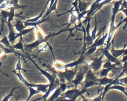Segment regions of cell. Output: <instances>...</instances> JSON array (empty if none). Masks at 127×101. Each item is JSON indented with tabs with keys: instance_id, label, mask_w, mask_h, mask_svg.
Returning a JSON list of instances; mask_svg holds the SVG:
<instances>
[{
	"instance_id": "cell-12",
	"label": "cell",
	"mask_w": 127,
	"mask_h": 101,
	"mask_svg": "<svg viewBox=\"0 0 127 101\" xmlns=\"http://www.w3.org/2000/svg\"><path fill=\"white\" fill-rule=\"evenodd\" d=\"M49 86V84H30V87H31L39 92H41L43 93H46L48 90V89ZM29 88V87H28Z\"/></svg>"
},
{
	"instance_id": "cell-4",
	"label": "cell",
	"mask_w": 127,
	"mask_h": 101,
	"mask_svg": "<svg viewBox=\"0 0 127 101\" xmlns=\"http://www.w3.org/2000/svg\"><path fill=\"white\" fill-rule=\"evenodd\" d=\"M89 66L86 65L83 68H81L80 70L78 72H77V73L76 72L75 74V79L71 81L74 85L75 88H77V86L81 83V82L84 79L86 73L89 69Z\"/></svg>"
},
{
	"instance_id": "cell-18",
	"label": "cell",
	"mask_w": 127,
	"mask_h": 101,
	"mask_svg": "<svg viewBox=\"0 0 127 101\" xmlns=\"http://www.w3.org/2000/svg\"><path fill=\"white\" fill-rule=\"evenodd\" d=\"M116 78V77H114L112 78H108L107 77L101 78L100 79H99V83L101 85H107L109 84L113 83Z\"/></svg>"
},
{
	"instance_id": "cell-20",
	"label": "cell",
	"mask_w": 127,
	"mask_h": 101,
	"mask_svg": "<svg viewBox=\"0 0 127 101\" xmlns=\"http://www.w3.org/2000/svg\"><path fill=\"white\" fill-rule=\"evenodd\" d=\"M0 43H1L4 46H5L6 47H7V48H11L12 47L11 45V44L8 38V36H6L4 33L3 38L1 40H0Z\"/></svg>"
},
{
	"instance_id": "cell-19",
	"label": "cell",
	"mask_w": 127,
	"mask_h": 101,
	"mask_svg": "<svg viewBox=\"0 0 127 101\" xmlns=\"http://www.w3.org/2000/svg\"><path fill=\"white\" fill-rule=\"evenodd\" d=\"M24 71L25 72H27V70H26L25 69H23L22 67V62L20 59V55L19 54V56H18V61L17 62V63L16 64V68L13 71V73L14 72H21V71Z\"/></svg>"
},
{
	"instance_id": "cell-2",
	"label": "cell",
	"mask_w": 127,
	"mask_h": 101,
	"mask_svg": "<svg viewBox=\"0 0 127 101\" xmlns=\"http://www.w3.org/2000/svg\"><path fill=\"white\" fill-rule=\"evenodd\" d=\"M84 86L83 89H86L90 87L99 84L98 79L95 75L91 69H89L85 75Z\"/></svg>"
},
{
	"instance_id": "cell-25",
	"label": "cell",
	"mask_w": 127,
	"mask_h": 101,
	"mask_svg": "<svg viewBox=\"0 0 127 101\" xmlns=\"http://www.w3.org/2000/svg\"><path fill=\"white\" fill-rule=\"evenodd\" d=\"M91 4L90 3H85V2H78V8L80 12L86 11L88 6Z\"/></svg>"
},
{
	"instance_id": "cell-28",
	"label": "cell",
	"mask_w": 127,
	"mask_h": 101,
	"mask_svg": "<svg viewBox=\"0 0 127 101\" xmlns=\"http://www.w3.org/2000/svg\"><path fill=\"white\" fill-rule=\"evenodd\" d=\"M57 2H58V0H55L54 4H53V5L52 6L51 8H50V9L49 10V11L46 12V14L44 15V16L42 17V19H44L46 18V17H47L52 12L56 10V7H57Z\"/></svg>"
},
{
	"instance_id": "cell-3",
	"label": "cell",
	"mask_w": 127,
	"mask_h": 101,
	"mask_svg": "<svg viewBox=\"0 0 127 101\" xmlns=\"http://www.w3.org/2000/svg\"><path fill=\"white\" fill-rule=\"evenodd\" d=\"M77 67H76L75 71L69 70L68 68H65V71L64 72H59L57 73V75L59 78V81L62 83L64 82L65 80L71 82L73 80L75 76V74L77 72Z\"/></svg>"
},
{
	"instance_id": "cell-22",
	"label": "cell",
	"mask_w": 127,
	"mask_h": 101,
	"mask_svg": "<svg viewBox=\"0 0 127 101\" xmlns=\"http://www.w3.org/2000/svg\"><path fill=\"white\" fill-rule=\"evenodd\" d=\"M14 73H15V74L17 76V77L18 78V79H19V80L20 81H21L22 83H23L28 88L30 87V83H29L26 80V79L24 77V76L22 75L21 72H14Z\"/></svg>"
},
{
	"instance_id": "cell-34",
	"label": "cell",
	"mask_w": 127,
	"mask_h": 101,
	"mask_svg": "<svg viewBox=\"0 0 127 101\" xmlns=\"http://www.w3.org/2000/svg\"><path fill=\"white\" fill-rule=\"evenodd\" d=\"M18 89V88L15 87V88H13V89H12V90L11 91V92L8 95H7L6 96H5V97L3 98V99L2 100V101H9V100H10V98L13 96V93H14V90H15V89Z\"/></svg>"
},
{
	"instance_id": "cell-13",
	"label": "cell",
	"mask_w": 127,
	"mask_h": 101,
	"mask_svg": "<svg viewBox=\"0 0 127 101\" xmlns=\"http://www.w3.org/2000/svg\"><path fill=\"white\" fill-rule=\"evenodd\" d=\"M108 34H109V33L108 32L103 36L99 38L98 40H95L94 41V42L91 46H90L88 47H98L103 46L106 40L108 37Z\"/></svg>"
},
{
	"instance_id": "cell-39",
	"label": "cell",
	"mask_w": 127,
	"mask_h": 101,
	"mask_svg": "<svg viewBox=\"0 0 127 101\" xmlns=\"http://www.w3.org/2000/svg\"><path fill=\"white\" fill-rule=\"evenodd\" d=\"M121 5H122V9H126L127 7V1H124L123 2H122Z\"/></svg>"
},
{
	"instance_id": "cell-14",
	"label": "cell",
	"mask_w": 127,
	"mask_h": 101,
	"mask_svg": "<svg viewBox=\"0 0 127 101\" xmlns=\"http://www.w3.org/2000/svg\"><path fill=\"white\" fill-rule=\"evenodd\" d=\"M127 46V45H124V47H123V49H118V50L115 49L113 48H111V50H110L111 53L112 54V55L113 56L118 58V57H119L121 55H123V53L125 51V50Z\"/></svg>"
},
{
	"instance_id": "cell-37",
	"label": "cell",
	"mask_w": 127,
	"mask_h": 101,
	"mask_svg": "<svg viewBox=\"0 0 127 101\" xmlns=\"http://www.w3.org/2000/svg\"><path fill=\"white\" fill-rule=\"evenodd\" d=\"M112 63L108 60L107 62H106L103 66V68H110L112 67Z\"/></svg>"
},
{
	"instance_id": "cell-45",
	"label": "cell",
	"mask_w": 127,
	"mask_h": 101,
	"mask_svg": "<svg viewBox=\"0 0 127 101\" xmlns=\"http://www.w3.org/2000/svg\"><path fill=\"white\" fill-rule=\"evenodd\" d=\"M1 12H0V18H1Z\"/></svg>"
},
{
	"instance_id": "cell-17",
	"label": "cell",
	"mask_w": 127,
	"mask_h": 101,
	"mask_svg": "<svg viewBox=\"0 0 127 101\" xmlns=\"http://www.w3.org/2000/svg\"><path fill=\"white\" fill-rule=\"evenodd\" d=\"M14 26L18 32H21L23 30L26 29L24 23L20 20H17L16 21V23L14 25Z\"/></svg>"
},
{
	"instance_id": "cell-40",
	"label": "cell",
	"mask_w": 127,
	"mask_h": 101,
	"mask_svg": "<svg viewBox=\"0 0 127 101\" xmlns=\"http://www.w3.org/2000/svg\"><path fill=\"white\" fill-rule=\"evenodd\" d=\"M19 96H18V97H16L15 101H19ZM40 100V98H39V99H37V100H34V101H38V100ZM26 101H28L27 100Z\"/></svg>"
},
{
	"instance_id": "cell-5",
	"label": "cell",
	"mask_w": 127,
	"mask_h": 101,
	"mask_svg": "<svg viewBox=\"0 0 127 101\" xmlns=\"http://www.w3.org/2000/svg\"><path fill=\"white\" fill-rule=\"evenodd\" d=\"M52 36H54V34H51L50 35H49L48 36H47L46 37H45V39H42V40L36 39V40L35 41L32 42V43H30L29 44L25 45V49L27 51H28V52L29 51V52H31L33 49H34L35 48L38 47L41 44H42V43L46 42V41H47L48 38H49L50 37H51Z\"/></svg>"
},
{
	"instance_id": "cell-16",
	"label": "cell",
	"mask_w": 127,
	"mask_h": 101,
	"mask_svg": "<svg viewBox=\"0 0 127 101\" xmlns=\"http://www.w3.org/2000/svg\"><path fill=\"white\" fill-rule=\"evenodd\" d=\"M12 47L14 49L20 50L22 51H24L25 45H24L23 40V36H20V39L19 42L17 43L14 44L13 46H12Z\"/></svg>"
},
{
	"instance_id": "cell-6",
	"label": "cell",
	"mask_w": 127,
	"mask_h": 101,
	"mask_svg": "<svg viewBox=\"0 0 127 101\" xmlns=\"http://www.w3.org/2000/svg\"><path fill=\"white\" fill-rule=\"evenodd\" d=\"M8 25L9 29V33L8 36V38L11 44L13 45L15 43L16 39L19 37H20L21 36H23L21 32L15 33L13 29V26L11 24V23H8Z\"/></svg>"
},
{
	"instance_id": "cell-29",
	"label": "cell",
	"mask_w": 127,
	"mask_h": 101,
	"mask_svg": "<svg viewBox=\"0 0 127 101\" xmlns=\"http://www.w3.org/2000/svg\"><path fill=\"white\" fill-rule=\"evenodd\" d=\"M29 90V91H30V95H29V96L28 98V100L27 101H29L30 99L35 94H38L39 93H40L39 92H38V91H37L36 90H35V89L31 87H29L28 88Z\"/></svg>"
},
{
	"instance_id": "cell-35",
	"label": "cell",
	"mask_w": 127,
	"mask_h": 101,
	"mask_svg": "<svg viewBox=\"0 0 127 101\" xmlns=\"http://www.w3.org/2000/svg\"><path fill=\"white\" fill-rule=\"evenodd\" d=\"M120 11H122L123 12L124 14L126 15V17L125 19H124V20L125 21V23H126V24L123 27V30H125L126 28V27L127 26V7L126 8V9H120Z\"/></svg>"
},
{
	"instance_id": "cell-21",
	"label": "cell",
	"mask_w": 127,
	"mask_h": 101,
	"mask_svg": "<svg viewBox=\"0 0 127 101\" xmlns=\"http://www.w3.org/2000/svg\"><path fill=\"white\" fill-rule=\"evenodd\" d=\"M35 35L36 39L42 40L45 39V35L42 30L38 26L35 27Z\"/></svg>"
},
{
	"instance_id": "cell-44",
	"label": "cell",
	"mask_w": 127,
	"mask_h": 101,
	"mask_svg": "<svg viewBox=\"0 0 127 101\" xmlns=\"http://www.w3.org/2000/svg\"><path fill=\"white\" fill-rule=\"evenodd\" d=\"M81 2V0H78V2L79 3V2Z\"/></svg>"
},
{
	"instance_id": "cell-8",
	"label": "cell",
	"mask_w": 127,
	"mask_h": 101,
	"mask_svg": "<svg viewBox=\"0 0 127 101\" xmlns=\"http://www.w3.org/2000/svg\"><path fill=\"white\" fill-rule=\"evenodd\" d=\"M31 61L33 62V63L34 64V65L36 66V67L38 69V70L40 71V74H41L42 75H43L44 76H45L47 79L48 80L49 82V84H53L55 81V80L56 79V75L54 74V75H52L50 73H49L48 72L46 71V70H43L42 69V68H41L40 67H39L36 63L35 62L31 60Z\"/></svg>"
},
{
	"instance_id": "cell-33",
	"label": "cell",
	"mask_w": 127,
	"mask_h": 101,
	"mask_svg": "<svg viewBox=\"0 0 127 101\" xmlns=\"http://www.w3.org/2000/svg\"><path fill=\"white\" fill-rule=\"evenodd\" d=\"M71 4L73 5V8L75 9L74 12H75L76 13L77 15H78L80 13L79 9L78 8V0H75L74 2H72Z\"/></svg>"
},
{
	"instance_id": "cell-10",
	"label": "cell",
	"mask_w": 127,
	"mask_h": 101,
	"mask_svg": "<svg viewBox=\"0 0 127 101\" xmlns=\"http://www.w3.org/2000/svg\"><path fill=\"white\" fill-rule=\"evenodd\" d=\"M111 42H110L109 44H108L107 46L106 47L105 51L103 52V53L104 54V55L107 57V58L108 59V60L110 61L112 64H116L120 62V60H119L118 59V58L115 57L114 56H113L112 55V54L109 52L108 49L110 46V44Z\"/></svg>"
},
{
	"instance_id": "cell-43",
	"label": "cell",
	"mask_w": 127,
	"mask_h": 101,
	"mask_svg": "<svg viewBox=\"0 0 127 101\" xmlns=\"http://www.w3.org/2000/svg\"><path fill=\"white\" fill-rule=\"evenodd\" d=\"M50 0H48V1L47 2V3H46V5L45 6V7H44V8H46V7H47V6L48 5V3L50 2Z\"/></svg>"
},
{
	"instance_id": "cell-38",
	"label": "cell",
	"mask_w": 127,
	"mask_h": 101,
	"mask_svg": "<svg viewBox=\"0 0 127 101\" xmlns=\"http://www.w3.org/2000/svg\"><path fill=\"white\" fill-rule=\"evenodd\" d=\"M47 45H48V44H46L45 46H44L42 48H41L40 49H39V50H38V52H37V54H38V53H39L40 52H44V51H45L46 50H47Z\"/></svg>"
},
{
	"instance_id": "cell-23",
	"label": "cell",
	"mask_w": 127,
	"mask_h": 101,
	"mask_svg": "<svg viewBox=\"0 0 127 101\" xmlns=\"http://www.w3.org/2000/svg\"><path fill=\"white\" fill-rule=\"evenodd\" d=\"M70 12L71 13V16H70V23L68 25V26L66 27V28H67L68 27H69L72 24H75L76 25V22L77 21H78L77 15H76L73 13V11H72V9L70 11Z\"/></svg>"
},
{
	"instance_id": "cell-41",
	"label": "cell",
	"mask_w": 127,
	"mask_h": 101,
	"mask_svg": "<svg viewBox=\"0 0 127 101\" xmlns=\"http://www.w3.org/2000/svg\"><path fill=\"white\" fill-rule=\"evenodd\" d=\"M127 55V48L125 49V51H124V53H123V56H125V55Z\"/></svg>"
},
{
	"instance_id": "cell-1",
	"label": "cell",
	"mask_w": 127,
	"mask_h": 101,
	"mask_svg": "<svg viewBox=\"0 0 127 101\" xmlns=\"http://www.w3.org/2000/svg\"><path fill=\"white\" fill-rule=\"evenodd\" d=\"M123 1L122 0H120V1H116L115 3H114V7L113 8V11H112V16L111 18V22L110 24V25L109 26V31H108V40H107V45L109 44L111 40L115 33L117 29L118 28V27L123 23H125V21L124 19L123 21H121L120 23L116 26L115 25V18L117 14L120 11V6L122 3Z\"/></svg>"
},
{
	"instance_id": "cell-24",
	"label": "cell",
	"mask_w": 127,
	"mask_h": 101,
	"mask_svg": "<svg viewBox=\"0 0 127 101\" xmlns=\"http://www.w3.org/2000/svg\"><path fill=\"white\" fill-rule=\"evenodd\" d=\"M122 71L121 73V74L115 78L116 80H118L119 79L121 78L122 76H123L124 75H127V61L124 63L123 65L122 66Z\"/></svg>"
},
{
	"instance_id": "cell-27",
	"label": "cell",
	"mask_w": 127,
	"mask_h": 101,
	"mask_svg": "<svg viewBox=\"0 0 127 101\" xmlns=\"http://www.w3.org/2000/svg\"><path fill=\"white\" fill-rule=\"evenodd\" d=\"M46 8H44V9L42 10V11L41 12V13L37 17H35V18H32V19H29V20H28L26 21L27 22H31V23H34V22H37L38 21H39V20H41V19L43 17V13H44V12L45 11Z\"/></svg>"
},
{
	"instance_id": "cell-32",
	"label": "cell",
	"mask_w": 127,
	"mask_h": 101,
	"mask_svg": "<svg viewBox=\"0 0 127 101\" xmlns=\"http://www.w3.org/2000/svg\"><path fill=\"white\" fill-rule=\"evenodd\" d=\"M88 13H89V10H86V11H83L82 12H80L78 15H77L78 21H79L80 24H81V19L82 18H84L85 17L84 16L85 15H87Z\"/></svg>"
},
{
	"instance_id": "cell-15",
	"label": "cell",
	"mask_w": 127,
	"mask_h": 101,
	"mask_svg": "<svg viewBox=\"0 0 127 101\" xmlns=\"http://www.w3.org/2000/svg\"><path fill=\"white\" fill-rule=\"evenodd\" d=\"M47 19H42L39 20V21L37 22H34V23H31V22H27L26 21L24 22V25L26 27V28H27L28 27H35L38 26L39 25H40L41 24L47 21Z\"/></svg>"
},
{
	"instance_id": "cell-7",
	"label": "cell",
	"mask_w": 127,
	"mask_h": 101,
	"mask_svg": "<svg viewBox=\"0 0 127 101\" xmlns=\"http://www.w3.org/2000/svg\"><path fill=\"white\" fill-rule=\"evenodd\" d=\"M104 56V53L102 54V55L99 57H95L93 60V62H92V64L90 66L91 69L93 71V72H96L98 71H99L103 64V58Z\"/></svg>"
},
{
	"instance_id": "cell-11",
	"label": "cell",
	"mask_w": 127,
	"mask_h": 101,
	"mask_svg": "<svg viewBox=\"0 0 127 101\" xmlns=\"http://www.w3.org/2000/svg\"><path fill=\"white\" fill-rule=\"evenodd\" d=\"M97 21L95 18V27L94 29H93L91 35L90 36V37L86 40V44L88 46H91L95 41L96 38V34H97Z\"/></svg>"
},
{
	"instance_id": "cell-26",
	"label": "cell",
	"mask_w": 127,
	"mask_h": 101,
	"mask_svg": "<svg viewBox=\"0 0 127 101\" xmlns=\"http://www.w3.org/2000/svg\"><path fill=\"white\" fill-rule=\"evenodd\" d=\"M54 67L57 70L61 71L65 69V64L61 62L55 60L54 62Z\"/></svg>"
},
{
	"instance_id": "cell-31",
	"label": "cell",
	"mask_w": 127,
	"mask_h": 101,
	"mask_svg": "<svg viewBox=\"0 0 127 101\" xmlns=\"http://www.w3.org/2000/svg\"><path fill=\"white\" fill-rule=\"evenodd\" d=\"M91 18H89L88 19V21H87V25L85 29V31L86 32V34H87V36L86 37V40H87L90 36H91L90 34V21H91Z\"/></svg>"
},
{
	"instance_id": "cell-42",
	"label": "cell",
	"mask_w": 127,
	"mask_h": 101,
	"mask_svg": "<svg viewBox=\"0 0 127 101\" xmlns=\"http://www.w3.org/2000/svg\"><path fill=\"white\" fill-rule=\"evenodd\" d=\"M3 28H4V26H2V28H1V31H0V36L1 35L2 33V32H3Z\"/></svg>"
},
{
	"instance_id": "cell-36",
	"label": "cell",
	"mask_w": 127,
	"mask_h": 101,
	"mask_svg": "<svg viewBox=\"0 0 127 101\" xmlns=\"http://www.w3.org/2000/svg\"><path fill=\"white\" fill-rule=\"evenodd\" d=\"M59 88L61 90V92H64L66 90V88H67V85L65 83H62L60 85V88Z\"/></svg>"
},
{
	"instance_id": "cell-9",
	"label": "cell",
	"mask_w": 127,
	"mask_h": 101,
	"mask_svg": "<svg viewBox=\"0 0 127 101\" xmlns=\"http://www.w3.org/2000/svg\"><path fill=\"white\" fill-rule=\"evenodd\" d=\"M85 51H86V48H84L82 54L81 55V56L78 60H77L73 62H72V63H69V64H65V69L69 68H72L75 66L76 67H77L78 65H79L81 64H83L84 62V61H85V59L86 57L84 55V53H85Z\"/></svg>"
},
{
	"instance_id": "cell-30",
	"label": "cell",
	"mask_w": 127,
	"mask_h": 101,
	"mask_svg": "<svg viewBox=\"0 0 127 101\" xmlns=\"http://www.w3.org/2000/svg\"><path fill=\"white\" fill-rule=\"evenodd\" d=\"M111 67L108 68H103L100 72V77L103 78L107 77L108 73L111 71Z\"/></svg>"
}]
</instances>
